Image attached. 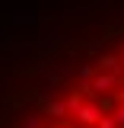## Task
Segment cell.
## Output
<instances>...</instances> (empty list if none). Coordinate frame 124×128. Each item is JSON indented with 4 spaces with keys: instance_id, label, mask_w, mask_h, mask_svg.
I'll list each match as a JSON object with an SVG mask.
<instances>
[{
    "instance_id": "4",
    "label": "cell",
    "mask_w": 124,
    "mask_h": 128,
    "mask_svg": "<svg viewBox=\"0 0 124 128\" xmlns=\"http://www.w3.org/2000/svg\"><path fill=\"white\" fill-rule=\"evenodd\" d=\"M80 106H83V90H73V93L67 96V106H64V109L77 115V109H80Z\"/></svg>"
},
{
    "instance_id": "5",
    "label": "cell",
    "mask_w": 124,
    "mask_h": 128,
    "mask_svg": "<svg viewBox=\"0 0 124 128\" xmlns=\"http://www.w3.org/2000/svg\"><path fill=\"white\" fill-rule=\"evenodd\" d=\"M45 112H48V115H54V118H61V115H67V109H64L61 102H45Z\"/></svg>"
},
{
    "instance_id": "9",
    "label": "cell",
    "mask_w": 124,
    "mask_h": 128,
    "mask_svg": "<svg viewBox=\"0 0 124 128\" xmlns=\"http://www.w3.org/2000/svg\"><path fill=\"white\" fill-rule=\"evenodd\" d=\"M115 102H124V90H118V96H115Z\"/></svg>"
},
{
    "instance_id": "10",
    "label": "cell",
    "mask_w": 124,
    "mask_h": 128,
    "mask_svg": "<svg viewBox=\"0 0 124 128\" xmlns=\"http://www.w3.org/2000/svg\"><path fill=\"white\" fill-rule=\"evenodd\" d=\"M118 61H124V51H121V58H118Z\"/></svg>"
},
{
    "instance_id": "3",
    "label": "cell",
    "mask_w": 124,
    "mask_h": 128,
    "mask_svg": "<svg viewBox=\"0 0 124 128\" xmlns=\"http://www.w3.org/2000/svg\"><path fill=\"white\" fill-rule=\"evenodd\" d=\"M95 67H99V74H108V70L118 67V58H115V54H105V58H99V61H95Z\"/></svg>"
},
{
    "instance_id": "2",
    "label": "cell",
    "mask_w": 124,
    "mask_h": 128,
    "mask_svg": "<svg viewBox=\"0 0 124 128\" xmlns=\"http://www.w3.org/2000/svg\"><path fill=\"white\" fill-rule=\"evenodd\" d=\"M115 83H118V77H115V74H99V77H92V83H86V90L102 93V90H111Z\"/></svg>"
},
{
    "instance_id": "8",
    "label": "cell",
    "mask_w": 124,
    "mask_h": 128,
    "mask_svg": "<svg viewBox=\"0 0 124 128\" xmlns=\"http://www.w3.org/2000/svg\"><path fill=\"white\" fill-rule=\"evenodd\" d=\"M48 128H70L67 122H54V125H48Z\"/></svg>"
},
{
    "instance_id": "6",
    "label": "cell",
    "mask_w": 124,
    "mask_h": 128,
    "mask_svg": "<svg viewBox=\"0 0 124 128\" xmlns=\"http://www.w3.org/2000/svg\"><path fill=\"white\" fill-rule=\"evenodd\" d=\"M95 128H118L115 122H111V115H102L99 122H95Z\"/></svg>"
},
{
    "instance_id": "1",
    "label": "cell",
    "mask_w": 124,
    "mask_h": 128,
    "mask_svg": "<svg viewBox=\"0 0 124 128\" xmlns=\"http://www.w3.org/2000/svg\"><path fill=\"white\" fill-rule=\"evenodd\" d=\"M99 118H102V112H99V106H80L77 109V122L80 125H95V122H99Z\"/></svg>"
},
{
    "instance_id": "7",
    "label": "cell",
    "mask_w": 124,
    "mask_h": 128,
    "mask_svg": "<svg viewBox=\"0 0 124 128\" xmlns=\"http://www.w3.org/2000/svg\"><path fill=\"white\" fill-rule=\"evenodd\" d=\"M111 122H115V125H124V106L115 112V118H111Z\"/></svg>"
}]
</instances>
